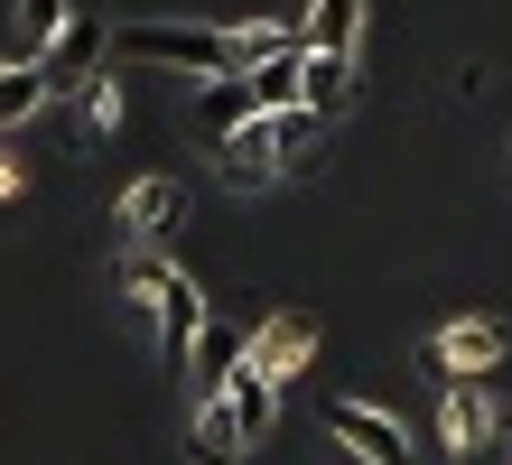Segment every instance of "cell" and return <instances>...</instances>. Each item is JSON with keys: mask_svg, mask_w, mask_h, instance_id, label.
Segmentation results:
<instances>
[{"mask_svg": "<svg viewBox=\"0 0 512 465\" xmlns=\"http://www.w3.org/2000/svg\"><path fill=\"white\" fill-rule=\"evenodd\" d=\"M131 289L159 307V363H168V372H187L196 345H205V298H196V279H187V270H168V261H131Z\"/></svg>", "mask_w": 512, "mask_h": 465, "instance_id": "cell-1", "label": "cell"}, {"mask_svg": "<svg viewBox=\"0 0 512 465\" xmlns=\"http://www.w3.org/2000/svg\"><path fill=\"white\" fill-rule=\"evenodd\" d=\"M326 438H345L364 465H410V438H401V419L391 410H373V400H326Z\"/></svg>", "mask_w": 512, "mask_h": 465, "instance_id": "cell-2", "label": "cell"}, {"mask_svg": "<svg viewBox=\"0 0 512 465\" xmlns=\"http://www.w3.org/2000/svg\"><path fill=\"white\" fill-rule=\"evenodd\" d=\"M103 47H112V28L103 19H66V38H56L47 56H38V75H47V93H84V84H94V66H103Z\"/></svg>", "mask_w": 512, "mask_h": 465, "instance_id": "cell-3", "label": "cell"}, {"mask_svg": "<svg viewBox=\"0 0 512 465\" xmlns=\"http://www.w3.org/2000/svg\"><path fill=\"white\" fill-rule=\"evenodd\" d=\"M503 345H512V335H503L494 317H457V326H438V335H429V363H447V372H494Z\"/></svg>", "mask_w": 512, "mask_h": 465, "instance_id": "cell-4", "label": "cell"}, {"mask_svg": "<svg viewBox=\"0 0 512 465\" xmlns=\"http://www.w3.org/2000/svg\"><path fill=\"white\" fill-rule=\"evenodd\" d=\"M224 177L233 186H270L280 177V112H252L243 131L224 140Z\"/></svg>", "mask_w": 512, "mask_h": 465, "instance_id": "cell-5", "label": "cell"}, {"mask_svg": "<svg viewBox=\"0 0 512 465\" xmlns=\"http://www.w3.org/2000/svg\"><path fill=\"white\" fill-rule=\"evenodd\" d=\"M243 447H252V428H243V410H233V391L215 382V391H205V410H196V438H187V456H196V465H233Z\"/></svg>", "mask_w": 512, "mask_h": 465, "instance_id": "cell-6", "label": "cell"}, {"mask_svg": "<svg viewBox=\"0 0 512 465\" xmlns=\"http://www.w3.org/2000/svg\"><path fill=\"white\" fill-rule=\"evenodd\" d=\"M345 103H354V56H317V47H308V66H298V112L336 121Z\"/></svg>", "mask_w": 512, "mask_h": 465, "instance_id": "cell-7", "label": "cell"}, {"mask_svg": "<svg viewBox=\"0 0 512 465\" xmlns=\"http://www.w3.org/2000/svg\"><path fill=\"white\" fill-rule=\"evenodd\" d=\"M308 354H317V326H308V317H270V326H261V345H252L243 363H252V372H270V382H289Z\"/></svg>", "mask_w": 512, "mask_h": 465, "instance_id": "cell-8", "label": "cell"}, {"mask_svg": "<svg viewBox=\"0 0 512 465\" xmlns=\"http://www.w3.org/2000/svg\"><path fill=\"white\" fill-rule=\"evenodd\" d=\"M252 112H261V103H252V75H205V103H196V121H205L215 140H233Z\"/></svg>", "mask_w": 512, "mask_h": 465, "instance_id": "cell-9", "label": "cell"}, {"mask_svg": "<svg viewBox=\"0 0 512 465\" xmlns=\"http://www.w3.org/2000/svg\"><path fill=\"white\" fill-rule=\"evenodd\" d=\"M122 224H140V233H177V224H187V196H177L168 177H140L131 196H122Z\"/></svg>", "mask_w": 512, "mask_h": 465, "instance_id": "cell-10", "label": "cell"}, {"mask_svg": "<svg viewBox=\"0 0 512 465\" xmlns=\"http://www.w3.org/2000/svg\"><path fill=\"white\" fill-rule=\"evenodd\" d=\"M354 38H364V0H317L308 10V47L317 56H354Z\"/></svg>", "mask_w": 512, "mask_h": 465, "instance_id": "cell-11", "label": "cell"}, {"mask_svg": "<svg viewBox=\"0 0 512 465\" xmlns=\"http://www.w3.org/2000/svg\"><path fill=\"white\" fill-rule=\"evenodd\" d=\"M66 19H75V0H19V66H38L66 38Z\"/></svg>", "mask_w": 512, "mask_h": 465, "instance_id": "cell-12", "label": "cell"}, {"mask_svg": "<svg viewBox=\"0 0 512 465\" xmlns=\"http://www.w3.org/2000/svg\"><path fill=\"white\" fill-rule=\"evenodd\" d=\"M298 66H308V47H280L270 66H252V103L261 112H298Z\"/></svg>", "mask_w": 512, "mask_h": 465, "instance_id": "cell-13", "label": "cell"}, {"mask_svg": "<svg viewBox=\"0 0 512 465\" xmlns=\"http://www.w3.org/2000/svg\"><path fill=\"white\" fill-rule=\"evenodd\" d=\"M447 438H457L466 456H485V447H494V410H485L475 391H447Z\"/></svg>", "mask_w": 512, "mask_h": 465, "instance_id": "cell-14", "label": "cell"}, {"mask_svg": "<svg viewBox=\"0 0 512 465\" xmlns=\"http://www.w3.org/2000/svg\"><path fill=\"white\" fill-rule=\"evenodd\" d=\"M224 391H233V410H243V428L261 438V428H270V410H280V382H270V372H252V363H243V372H233Z\"/></svg>", "mask_w": 512, "mask_h": 465, "instance_id": "cell-15", "label": "cell"}, {"mask_svg": "<svg viewBox=\"0 0 512 465\" xmlns=\"http://www.w3.org/2000/svg\"><path fill=\"white\" fill-rule=\"evenodd\" d=\"M38 103H47V75H38V66H0V131L28 121Z\"/></svg>", "mask_w": 512, "mask_h": 465, "instance_id": "cell-16", "label": "cell"}, {"mask_svg": "<svg viewBox=\"0 0 512 465\" xmlns=\"http://www.w3.org/2000/svg\"><path fill=\"white\" fill-rule=\"evenodd\" d=\"M75 112H84V121H94V131H103V121H112V112H122V103H112V84L94 75V84H84V93H75Z\"/></svg>", "mask_w": 512, "mask_h": 465, "instance_id": "cell-17", "label": "cell"}]
</instances>
